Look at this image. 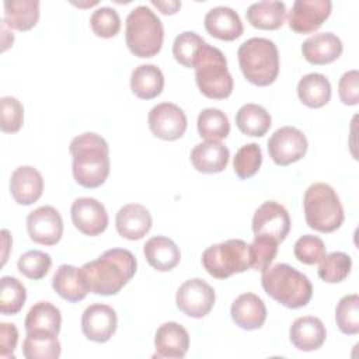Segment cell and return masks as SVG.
I'll use <instances>...</instances> for the list:
<instances>
[{"instance_id":"46","label":"cell","mask_w":359,"mask_h":359,"mask_svg":"<svg viewBox=\"0 0 359 359\" xmlns=\"http://www.w3.org/2000/svg\"><path fill=\"white\" fill-rule=\"evenodd\" d=\"M18 342V331L14 324L0 323V358H14V349Z\"/></svg>"},{"instance_id":"41","label":"cell","mask_w":359,"mask_h":359,"mask_svg":"<svg viewBox=\"0 0 359 359\" xmlns=\"http://www.w3.org/2000/svg\"><path fill=\"white\" fill-rule=\"evenodd\" d=\"M52 258L48 252L39 250H31L24 252L17 262L20 273L32 280L42 279L50 269Z\"/></svg>"},{"instance_id":"48","label":"cell","mask_w":359,"mask_h":359,"mask_svg":"<svg viewBox=\"0 0 359 359\" xmlns=\"http://www.w3.org/2000/svg\"><path fill=\"white\" fill-rule=\"evenodd\" d=\"M1 236H3V245H4V252H3V265H4L6 261H7V255H8L7 250H8L10 245H11V237H10L8 230H6V229L1 230Z\"/></svg>"},{"instance_id":"23","label":"cell","mask_w":359,"mask_h":359,"mask_svg":"<svg viewBox=\"0 0 359 359\" xmlns=\"http://www.w3.org/2000/svg\"><path fill=\"white\" fill-rule=\"evenodd\" d=\"M342 41L332 32H320L309 36L302 45L304 59L311 65H328L342 53Z\"/></svg>"},{"instance_id":"45","label":"cell","mask_w":359,"mask_h":359,"mask_svg":"<svg viewBox=\"0 0 359 359\" xmlns=\"http://www.w3.org/2000/svg\"><path fill=\"white\" fill-rule=\"evenodd\" d=\"M338 95L342 104L356 105L359 102V73L349 70L342 74L338 81Z\"/></svg>"},{"instance_id":"1","label":"cell","mask_w":359,"mask_h":359,"mask_svg":"<svg viewBox=\"0 0 359 359\" xmlns=\"http://www.w3.org/2000/svg\"><path fill=\"white\" fill-rule=\"evenodd\" d=\"M136 269V257L129 250L111 248L79 268V275L88 292L111 296L116 294L135 276Z\"/></svg>"},{"instance_id":"42","label":"cell","mask_w":359,"mask_h":359,"mask_svg":"<svg viewBox=\"0 0 359 359\" xmlns=\"http://www.w3.org/2000/svg\"><path fill=\"white\" fill-rule=\"evenodd\" d=\"M90 27L97 36L112 38L121 29V18L115 8L102 6L93 11L90 17Z\"/></svg>"},{"instance_id":"6","label":"cell","mask_w":359,"mask_h":359,"mask_svg":"<svg viewBox=\"0 0 359 359\" xmlns=\"http://www.w3.org/2000/svg\"><path fill=\"white\" fill-rule=\"evenodd\" d=\"M195 80L201 93L212 100H224L233 93V77L227 69V59L223 52L203 43L195 63Z\"/></svg>"},{"instance_id":"38","label":"cell","mask_w":359,"mask_h":359,"mask_svg":"<svg viewBox=\"0 0 359 359\" xmlns=\"http://www.w3.org/2000/svg\"><path fill=\"white\" fill-rule=\"evenodd\" d=\"M205 42L206 41L196 32L184 31L174 39L172 55L180 65L185 67H194L195 59Z\"/></svg>"},{"instance_id":"18","label":"cell","mask_w":359,"mask_h":359,"mask_svg":"<svg viewBox=\"0 0 359 359\" xmlns=\"http://www.w3.org/2000/svg\"><path fill=\"white\" fill-rule=\"evenodd\" d=\"M153 219L147 208L140 203H128L122 206L115 217V226L121 237L128 240H140L151 229Z\"/></svg>"},{"instance_id":"32","label":"cell","mask_w":359,"mask_h":359,"mask_svg":"<svg viewBox=\"0 0 359 359\" xmlns=\"http://www.w3.org/2000/svg\"><path fill=\"white\" fill-rule=\"evenodd\" d=\"M236 125L244 135L261 137L269 130L272 125V118L264 107L248 102L240 107V109L237 111Z\"/></svg>"},{"instance_id":"33","label":"cell","mask_w":359,"mask_h":359,"mask_svg":"<svg viewBox=\"0 0 359 359\" xmlns=\"http://www.w3.org/2000/svg\"><path fill=\"white\" fill-rule=\"evenodd\" d=\"M62 346L57 335L46 332H27L22 342V355L27 359H57Z\"/></svg>"},{"instance_id":"47","label":"cell","mask_w":359,"mask_h":359,"mask_svg":"<svg viewBox=\"0 0 359 359\" xmlns=\"http://www.w3.org/2000/svg\"><path fill=\"white\" fill-rule=\"evenodd\" d=\"M151 4L156 6L163 14H175L180 10V7H181V1L180 0H168V1L151 0Z\"/></svg>"},{"instance_id":"28","label":"cell","mask_w":359,"mask_h":359,"mask_svg":"<svg viewBox=\"0 0 359 359\" xmlns=\"http://www.w3.org/2000/svg\"><path fill=\"white\" fill-rule=\"evenodd\" d=\"M3 22L17 31H28L34 28L39 20L38 0H6Z\"/></svg>"},{"instance_id":"2","label":"cell","mask_w":359,"mask_h":359,"mask_svg":"<svg viewBox=\"0 0 359 359\" xmlns=\"http://www.w3.org/2000/svg\"><path fill=\"white\" fill-rule=\"evenodd\" d=\"M69 151L73 157V177L84 188H97L109 174V147L107 140L94 133H81L70 142Z\"/></svg>"},{"instance_id":"43","label":"cell","mask_w":359,"mask_h":359,"mask_svg":"<svg viewBox=\"0 0 359 359\" xmlns=\"http://www.w3.org/2000/svg\"><path fill=\"white\" fill-rule=\"evenodd\" d=\"M24 123V107L11 95L0 98V128L4 133H15Z\"/></svg>"},{"instance_id":"22","label":"cell","mask_w":359,"mask_h":359,"mask_svg":"<svg viewBox=\"0 0 359 359\" xmlns=\"http://www.w3.org/2000/svg\"><path fill=\"white\" fill-rule=\"evenodd\" d=\"M230 314L236 325L252 331L264 325L266 320V307L262 299L255 293H243L233 302Z\"/></svg>"},{"instance_id":"5","label":"cell","mask_w":359,"mask_h":359,"mask_svg":"<svg viewBox=\"0 0 359 359\" xmlns=\"http://www.w3.org/2000/svg\"><path fill=\"white\" fill-rule=\"evenodd\" d=\"M303 209L309 227L320 233L335 231L345 219L339 196L325 182H314L306 189Z\"/></svg>"},{"instance_id":"34","label":"cell","mask_w":359,"mask_h":359,"mask_svg":"<svg viewBox=\"0 0 359 359\" xmlns=\"http://www.w3.org/2000/svg\"><path fill=\"white\" fill-rule=\"evenodd\" d=\"M198 132L205 140H222L230 133L227 115L217 108H205L198 115Z\"/></svg>"},{"instance_id":"44","label":"cell","mask_w":359,"mask_h":359,"mask_svg":"<svg viewBox=\"0 0 359 359\" xmlns=\"http://www.w3.org/2000/svg\"><path fill=\"white\" fill-rule=\"evenodd\" d=\"M294 257L297 261L306 265L318 264L325 255V244L324 241L313 234H304L297 238L293 248Z\"/></svg>"},{"instance_id":"21","label":"cell","mask_w":359,"mask_h":359,"mask_svg":"<svg viewBox=\"0 0 359 359\" xmlns=\"http://www.w3.org/2000/svg\"><path fill=\"white\" fill-rule=\"evenodd\" d=\"M203 24L212 36L222 41H234L241 36L244 31L240 15L227 6L210 8L203 18Z\"/></svg>"},{"instance_id":"7","label":"cell","mask_w":359,"mask_h":359,"mask_svg":"<svg viewBox=\"0 0 359 359\" xmlns=\"http://www.w3.org/2000/svg\"><path fill=\"white\" fill-rule=\"evenodd\" d=\"M125 41L135 56H156L164 41V27L161 20L147 6L135 7L126 17Z\"/></svg>"},{"instance_id":"20","label":"cell","mask_w":359,"mask_h":359,"mask_svg":"<svg viewBox=\"0 0 359 359\" xmlns=\"http://www.w3.org/2000/svg\"><path fill=\"white\" fill-rule=\"evenodd\" d=\"M327 337L323 321L313 316L296 318L289 328V339L294 348L303 352H311L324 344Z\"/></svg>"},{"instance_id":"24","label":"cell","mask_w":359,"mask_h":359,"mask_svg":"<svg viewBox=\"0 0 359 359\" xmlns=\"http://www.w3.org/2000/svg\"><path fill=\"white\" fill-rule=\"evenodd\" d=\"M230 151L219 140H205L198 143L191 151L194 168L203 174L222 172L229 164Z\"/></svg>"},{"instance_id":"4","label":"cell","mask_w":359,"mask_h":359,"mask_svg":"<svg viewBox=\"0 0 359 359\" xmlns=\"http://www.w3.org/2000/svg\"><path fill=\"white\" fill-rule=\"evenodd\" d=\"M244 77L259 87L272 84L279 74V52L273 41L254 36L244 41L237 50Z\"/></svg>"},{"instance_id":"14","label":"cell","mask_w":359,"mask_h":359,"mask_svg":"<svg viewBox=\"0 0 359 359\" xmlns=\"http://www.w3.org/2000/svg\"><path fill=\"white\" fill-rule=\"evenodd\" d=\"M330 0H296L289 11V27L297 34H310L318 29L331 14Z\"/></svg>"},{"instance_id":"39","label":"cell","mask_w":359,"mask_h":359,"mask_svg":"<svg viewBox=\"0 0 359 359\" xmlns=\"http://www.w3.org/2000/svg\"><path fill=\"white\" fill-rule=\"evenodd\" d=\"M262 164V151L257 143L241 146L233 160L234 172L238 178L247 180L257 174Z\"/></svg>"},{"instance_id":"8","label":"cell","mask_w":359,"mask_h":359,"mask_svg":"<svg viewBox=\"0 0 359 359\" xmlns=\"http://www.w3.org/2000/svg\"><path fill=\"white\" fill-rule=\"evenodd\" d=\"M202 265L216 279H226L250 268L248 244L240 238H230L208 247L202 254Z\"/></svg>"},{"instance_id":"26","label":"cell","mask_w":359,"mask_h":359,"mask_svg":"<svg viewBox=\"0 0 359 359\" xmlns=\"http://www.w3.org/2000/svg\"><path fill=\"white\" fill-rule=\"evenodd\" d=\"M132 93L140 100H153L164 88V74L156 65H139L130 74Z\"/></svg>"},{"instance_id":"13","label":"cell","mask_w":359,"mask_h":359,"mask_svg":"<svg viewBox=\"0 0 359 359\" xmlns=\"http://www.w3.org/2000/svg\"><path fill=\"white\" fill-rule=\"evenodd\" d=\"M29 238L42 245H55L63 234V220L53 206H39L27 216Z\"/></svg>"},{"instance_id":"25","label":"cell","mask_w":359,"mask_h":359,"mask_svg":"<svg viewBox=\"0 0 359 359\" xmlns=\"http://www.w3.org/2000/svg\"><path fill=\"white\" fill-rule=\"evenodd\" d=\"M143 254L147 264L160 272L174 269L181 259L178 245L168 237L154 236L143 245Z\"/></svg>"},{"instance_id":"29","label":"cell","mask_w":359,"mask_h":359,"mask_svg":"<svg viewBox=\"0 0 359 359\" xmlns=\"http://www.w3.org/2000/svg\"><path fill=\"white\" fill-rule=\"evenodd\" d=\"M299 100L309 108H321L331 100V83L321 73H309L297 83Z\"/></svg>"},{"instance_id":"19","label":"cell","mask_w":359,"mask_h":359,"mask_svg":"<svg viewBox=\"0 0 359 359\" xmlns=\"http://www.w3.org/2000/svg\"><path fill=\"white\" fill-rule=\"evenodd\" d=\"M43 191L42 174L31 165L17 167L10 178V192L18 205H32Z\"/></svg>"},{"instance_id":"35","label":"cell","mask_w":359,"mask_h":359,"mask_svg":"<svg viewBox=\"0 0 359 359\" xmlns=\"http://www.w3.org/2000/svg\"><path fill=\"white\" fill-rule=\"evenodd\" d=\"M352 269V258L342 251L325 254L317 269L318 276L327 283H339L348 278Z\"/></svg>"},{"instance_id":"27","label":"cell","mask_w":359,"mask_h":359,"mask_svg":"<svg viewBox=\"0 0 359 359\" xmlns=\"http://www.w3.org/2000/svg\"><path fill=\"white\" fill-rule=\"evenodd\" d=\"M247 21L258 29H278L286 18V6L278 0L252 3L245 11Z\"/></svg>"},{"instance_id":"15","label":"cell","mask_w":359,"mask_h":359,"mask_svg":"<svg viewBox=\"0 0 359 359\" xmlns=\"http://www.w3.org/2000/svg\"><path fill=\"white\" fill-rule=\"evenodd\" d=\"M118 327L116 311L102 303H94L86 307L81 316V331L93 342H107L115 334Z\"/></svg>"},{"instance_id":"10","label":"cell","mask_w":359,"mask_h":359,"mask_svg":"<svg viewBox=\"0 0 359 359\" xmlns=\"http://www.w3.org/2000/svg\"><path fill=\"white\" fill-rule=\"evenodd\" d=\"M309 147L306 135L294 126L276 129L268 140V153L278 165H289L304 157Z\"/></svg>"},{"instance_id":"16","label":"cell","mask_w":359,"mask_h":359,"mask_svg":"<svg viewBox=\"0 0 359 359\" xmlns=\"http://www.w3.org/2000/svg\"><path fill=\"white\" fill-rule=\"evenodd\" d=\"M74 227L86 236H98L108 226L105 206L94 198H77L70 208Z\"/></svg>"},{"instance_id":"17","label":"cell","mask_w":359,"mask_h":359,"mask_svg":"<svg viewBox=\"0 0 359 359\" xmlns=\"http://www.w3.org/2000/svg\"><path fill=\"white\" fill-rule=\"evenodd\" d=\"M154 348L156 358L181 359L189 348L188 331L175 321L164 323L156 331Z\"/></svg>"},{"instance_id":"40","label":"cell","mask_w":359,"mask_h":359,"mask_svg":"<svg viewBox=\"0 0 359 359\" xmlns=\"http://www.w3.org/2000/svg\"><path fill=\"white\" fill-rule=\"evenodd\" d=\"M278 241L268 236H255L248 245L250 268L255 271H265L278 254Z\"/></svg>"},{"instance_id":"37","label":"cell","mask_w":359,"mask_h":359,"mask_svg":"<svg viewBox=\"0 0 359 359\" xmlns=\"http://www.w3.org/2000/svg\"><path fill=\"white\" fill-rule=\"evenodd\" d=\"M335 321L345 335H356L359 332V296L356 293L341 297L335 309Z\"/></svg>"},{"instance_id":"9","label":"cell","mask_w":359,"mask_h":359,"mask_svg":"<svg viewBox=\"0 0 359 359\" xmlns=\"http://www.w3.org/2000/svg\"><path fill=\"white\" fill-rule=\"evenodd\" d=\"M215 289L201 278L185 280L177 290L175 303L180 311L192 318H202L215 306Z\"/></svg>"},{"instance_id":"12","label":"cell","mask_w":359,"mask_h":359,"mask_svg":"<svg viewBox=\"0 0 359 359\" xmlns=\"http://www.w3.org/2000/svg\"><path fill=\"white\" fill-rule=\"evenodd\" d=\"M255 236H268L282 243L290 231V216L286 208L275 201H266L258 206L252 216Z\"/></svg>"},{"instance_id":"11","label":"cell","mask_w":359,"mask_h":359,"mask_svg":"<svg viewBox=\"0 0 359 359\" xmlns=\"http://www.w3.org/2000/svg\"><path fill=\"white\" fill-rule=\"evenodd\" d=\"M151 133L163 140H177L187 130V115L177 104L161 102L154 105L147 116Z\"/></svg>"},{"instance_id":"3","label":"cell","mask_w":359,"mask_h":359,"mask_svg":"<svg viewBox=\"0 0 359 359\" xmlns=\"http://www.w3.org/2000/svg\"><path fill=\"white\" fill-rule=\"evenodd\" d=\"M261 283L265 293L287 309L307 306L313 296L310 279L289 264H276L262 271Z\"/></svg>"},{"instance_id":"36","label":"cell","mask_w":359,"mask_h":359,"mask_svg":"<svg viewBox=\"0 0 359 359\" xmlns=\"http://www.w3.org/2000/svg\"><path fill=\"white\" fill-rule=\"evenodd\" d=\"M27 300L25 286L14 276H1L0 279V311L6 316L20 313Z\"/></svg>"},{"instance_id":"30","label":"cell","mask_w":359,"mask_h":359,"mask_svg":"<svg viewBox=\"0 0 359 359\" xmlns=\"http://www.w3.org/2000/svg\"><path fill=\"white\" fill-rule=\"evenodd\" d=\"M60 310L49 302L35 303L27 313L24 325L27 332H46L57 335L60 331Z\"/></svg>"},{"instance_id":"31","label":"cell","mask_w":359,"mask_h":359,"mask_svg":"<svg viewBox=\"0 0 359 359\" xmlns=\"http://www.w3.org/2000/svg\"><path fill=\"white\" fill-rule=\"evenodd\" d=\"M52 287L60 297L70 303L83 300L88 293L80 279L79 268L67 264H63L56 269L52 278Z\"/></svg>"}]
</instances>
